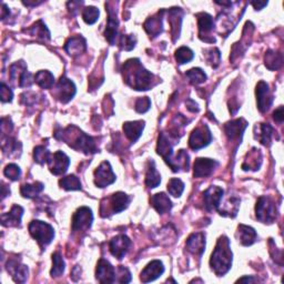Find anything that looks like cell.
Instances as JSON below:
<instances>
[{"instance_id": "obj_4", "label": "cell", "mask_w": 284, "mask_h": 284, "mask_svg": "<svg viewBox=\"0 0 284 284\" xmlns=\"http://www.w3.org/2000/svg\"><path fill=\"white\" fill-rule=\"evenodd\" d=\"M29 232L43 248L51 243L55 236L53 228L43 221H32L29 225Z\"/></svg>"}, {"instance_id": "obj_32", "label": "cell", "mask_w": 284, "mask_h": 284, "mask_svg": "<svg viewBox=\"0 0 284 284\" xmlns=\"http://www.w3.org/2000/svg\"><path fill=\"white\" fill-rule=\"evenodd\" d=\"M160 182H161V175L158 172L157 169H155L154 162L152 160L149 161L147 175H146V185H147V187L154 189L160 185Z\"/></svg>"}, {"instance_id": "obj_30", "label": "cell", "mask_w": 284, "mask_h": 284, "mask_svg": "<svg viewBox=\"0 0 284 284\" xmlns=\"http://www.w3.org/2000/svg\"><path fill=\"white\" fill-rule=\"evenodd\" d=\"M261 164H262V154H261L260 150L253 148L252 151H250L248 153L245 164L242 165V169L243 170L256 171V170H259V168L261 167Z\"/></svg>"}, {"instance_id": "obj_34", "label": "cell", "mask_w": 284, "mask_h": 284, "mask_svg": "<svg viewBox=\"0 0 284 284\" xmlns=\"http://www.w3.org/2000/svg\"><path fill=\"white\" fill-rule=\"evenodd\" d=\"M35 81L44 89H50L53 84H55V77H53V74L50 71L42 70L36 73Z\"/></svg>"}, {"instance_id": "obj_19", "label": "cell", "mask_w": 284, "mask_h": 284, "mask_svg": "<svg viewBox=\"0 0 284 284\" xmlns=\"http://www.w3.org/2000/svg\"><path fill=\"white\" fill-rule=\"evenodd\" d=\"M248 124L243 119L233 120L225 126V131L230 141H241L242 134L245 132Z\"/></svg>"}, {"instance_id": "obj_17", "label": "cell", "mask_w": 284, "mask_h": 284, "mask_svg": "<svg viewBox=\"0 0 284 284\" xmlns=\"http://www.w3.org/2000/svg\"><path fill=\"white\" fill-rule=\"evenodd\" d=\"M165 272V267L162 265V262L159 260H154L149 263V265L144 269V271L141 272L140 279L142 282L148 283L157 280L159 276H161Z\"/></svg>"}, {"instance_id": "obj_47", "label": "cell", "mask_w": 284, "mask_h": 284, "mask_svg": "<svg viewBox=\"0 0 284 284\" xmlns=\"http://www.w3.org/2000/svg\"><path fill=\"white\" fill-rule=\"evenodd\" d=\"M151 107V101L148 97H144V98H139L136 101V106H134V109H136L137 112L139 113H145L147 112L149 109H150Z\"/></svg>"}, {"instance_id": "obj_49", "label": "cell", "mask_w": 284, "mask_h": 284, "mask_svg": "<svg viewBox=\"0 0 284 284\" xmlns=\"http://www.w3.org/2000/svg\"><path fill=\"white\" fill-rule=\"evenodd\" d=\"M118 271L120 272V280L119 282L121 283H128V282H130L131 281V274L129 272V270H128L127 268L125 267H120L118 269Z\"/></svg>"}, {"instance_id": "obj_39", "label": "cell", "mask_w": 284, "mask_h": 284, "mask_svg": "<svg viewBox=\"0 0 284 284\" xmlns=\"http://www.w3.org/2000/svg\"><path fill=\"white\" fill-rule=\"evenodd\" d=\"M28 32H30L32 36H37L39 38L43 39H49L50 38V32L47 28L46 25H44V23L42 20H39L35 25H33L31 28L28 30Z\"/></svg>"}, {"instance_id": "obj_10", "label": "cell", "mask_w": 284, "mask_h": 284, "mask_svg": "<svg viewBox=\"0 0 284 284\" xmlns=\"http://www.w3.org/2000/svg\"><path fill=\"white\" fill-rule=\"evenodd\" d=\"M48 165L51 173H53L55 175L64 174L67 170H68L70 165V159L68 158V155L64 153L63 151H57L50 157Z\"/></svg>"}, {"instance_id": "obj_28", "label": "cell", "mask_w": 284, "mask_h": 284, "mask_svg": "<svg viewBox=\"0 0 284 284\" xmlns=\"http://www.w3.org/2000/svg\"><path fill=\"white\" fill-rule=\"evenodd\" d=\"M86 48H87L86 40L85 38L80 36L71 37L65 45V50L71 56L80 55V53H83L86 50Z\"/></svg>"}, {"instance_id": "obj_24", "label": "cell", "mask_w": 284, "mask_h": 284, "mask_svg": "<svg viewBox=\"0 0 284 284\" xmlns=\"http://www.w3.org/2000/svg\"><path fill=\"white\" fill-rule=\"evenodd\" d=\"M152 207L157 210L160 214H165L168 213L169 211L171 210L172 208V202L171 200L169 199L168 195L164 192L161 193H157L151 197L150 199Z\"/></svg>"}, {"instance_id": "obj_35", "label": "cell", "mask_w": 284, "mask_h": 284, "mask_svg": "<svg viewBox=\"0 0 284 284\" xmlns=\"http://www.w3.org/2000/svg\"><path fill=\"white\" fill-rule=\"evenodd\" d=\"M44 188L45 186L42 182H35L33 185H24L20 188V193H22V195L25 198H36L37 195L44 190Z\"/></svg>"}, {"instance_id": "obj_23", "label": "cell", "mask_w": 284, "mask_h": 284, "mask_svg": "<svg viewBox=\"0 0 284 284\" xmlns=\"http://www.w3.org/2000/svg\"><path fill=\"white\" fill-rule=\"evenodd\" d=\"M24 214V209L15 205L12 208L10 212L4 213L2 215V222L3 226L5 227H18L22 222V216Z\"/></svg>"}, {"instance_id": "obj_31", "label": "cell", "mask_w": 284, "mask_h": 284, "mask_svg": "<svg viewBox=\"0 0 284 284\" xmlns=\"http://www.w3.org/2000/svg\"><path fill=\"white\" fill-rule=\"evenodd\" d=\"M181 22H182V11L180 10V8H172L171 10H169V23L171 25V32L174 37V40L175 38L179 37Z\"/></svg>"}, {"instance_id": "obj_50", "label": "cell", "mask_w": 284, "mask_h": 284, "mask_svg": "<svg viewBox=\"0 0 284 284\" xmlns=\"http://www.w3.org/2000/svg\"><path fill=\"white\" fill-rule=\"evenodd\" d=\"M273 119L276 121V123L282 124L283 123V107H279L278 109H276L273 112Z\"/></svg>"}, {"instance_id": "obj_52", "label": "cell", "mask_w": 284, "mask_h": 284, "mask_svg": "<svg viewBox=\"0 0 284 284\" xmlns=\"http://www.w3.org/2000/svg\"><path fill=\"white\" fill-rule=\"evenodd\" d=\"M253 5V7L255 8V10H261L262 8H265V7L268 5V2H253L251 3Z\"/></svg>"}, {"instance_id": "obj_43", "label": "cell", "mask_w": 284, "mask_h": 284, "mask_svg": "<svg viewBox=\"0 0 284 284\" xmlns=\"http://www.w3.org/2000/svg\"><path fill=\"white\" fill-rule=\"evenodd\" d=\"M83 18L88 25H93L99 19V10L96 7H87L83 11Z\"/></svg>"}, {"instance_id": "obj_51", "label": "cell", "mask_w": 284, "mask_h": 284, "mask_svg": "<svg viewBox=\"0 0 284 284\" xmlns=\"http://www.w3.org/2000/svg\"><path fill=\"white\" fill-rule=\"evenodd\" d=\"M186 104H187V108H188V109L190 110V111H192V112H198V111H199V107H198V105L195 104L192 99H189Z\"/></svg>"}, {"instance_id": "obj_42", "label": "cell", "mask_w": 284, "mask_h": 284, "mask_svg": "<svg viewBox=\"0 0 284 284\" xmlns=\"http://www.w3.org/2000/svg\"><path fill=\"white\" fill-rule=\"evenodd\" d=\"M187 77L190 80V83L195 86L204 84L207 80V74L200 68H193L191 70H189L187 72Z\"/></svg>"}, {"instance_id": "obj_48", "label": "cell", "mask_w": 284, "mask_h": 284, "mask_svg": "<svg viewBox=\"0 0 284 284\" xmlns=\"http://www.w3.org/2000/svg\"><path fill=\"white\" fill-rule=\"evenodd\" d=\"M13 93L9 87H7L6 84H2V101L3 103H10L12 100Z\"/></svg>"}, {"instance_id": "obj_5", "label": "cell", "mask_w": 284, "mask_h": 284, "mask_svg": "<svg viewBox=\"0 0 284 284\" xmlns=\"http://www.w3.org/2000/svg\"><path fill=\"white\" fill-rule=\"evenodd\" d=\"M256 219L263 223H273L276 220L278 210L274 202L267 197H261L255 206Z\"/></svg>"}, {"instance_id": "obj_1", "label": "cell", "mask_w": 284, "mask_h": 284, "mask_svg": "<svg viewBox=\"0 0 284 284\" xmlns=\"http://www.w3.org/2000/svg\"><path fill=\"white\" fill-rule=\"evenodd\" d=\"M125 81L136 90H149L153 87L154 76L146 70L138 59H130L124 66Z\"/></svg>"}, {"instance_id": "obj_26", "label": "cell", "mask_w": 284, "mask_h": 284, "mask_svg": "<svg viewBox=\"0 0 284 284\" xmlns=\"http://www.w3.org/2000/svg\"><path fill=\"white\" fill-rule=\"evenodd\" d=\"M255 139L259 140L262 145L270 146L271 145L273 129L268 124H259L254 127Z\"/></svg>"}, {"instance_id": "obj_7", "label": "cell", "mask_w": 284, "mask_h": 284, "mask_svg": "<svg viewBox=\"0 0 284 284\" xmlns=\"http://www.w3.org/2000/svg\"><path fill=\"white\" fill-rule=\"evenodd\" d=\"M93 220L92 211L89 208L81 207L78 209L77 212L73 214L72 218V231H86V230L91 227V223Z\"/></svg>"}, {"instance_id": "obj_29", "label": "cell", "mask_w": 284, "mask_h": 284, "mask_svg": "<svg viewBox=\"0 0 284 284\" xmlns=\"http://www.w3.org/2000/svg\"><path fill=\"white\" fill-rule=\"evenodd\" d=\"M162 13H164V11L149 18L145 23V29L150 35V37L159 36L162 32V29H164V27H162Z\"/></svg>"}, {"instance_id": "obj_27", "label": "cell", "mask_w": 284, "mask_h": 284, "mask_svg": "<svg viewBox=\"0 0 284 284\" xmlns=\"http://www.w3.org/2000/svg\"><path fill=\"white\" fill-rule=\"evenodd\" d=\"M238 236L239 241L242 246L249 247L252 246L253 243L258 239V234H256L255 230L251 227H248L245 225H240L238 228Z\"/></svg>"}, {"instance_id": "obj_14", "label": "cell", "mask_w": 284, "mask_h": 284, "mask_svg": "<svg viewBox=\"0 0 284 284\" xmlns=\"http://www.w3.org/2000/svg\"><path fill=\"white\" fill-rule=\"evenodd\" d=\"M109 201V207L107 208V210L105 212L101 213L103 216H106L107 212H112V213H119L121 211H124L125 209L128 208L130 204V198L124 192H117L112 194Z\"/></svg>"}, {"instance_id": "obj_37", "label": "cell", "mask_w": 284, "mask_h": 284, "mask_svg": "<svg viewBox=\"0 0 284 284\" xmlns=\"http://www.w3.org/2000/svg\"><path fill=\"white\" fill-rule=\"evenodd\" d=\"M59 185L65 190H81V182L80 180L76 177V175L70 174L68 177L63 178L62 180L59 181Z\"/></svg>"}, {"instance_id": "obj_2", "label": "cell", "mask_w": 284, "mask_h": 284, "mask_svg": "<svg viewBox=\"0 0 284 284\" xmlns=\"http://www.w3.org/2000/svg\"><path fill=\"white\" fill-rule=\"evenodd\" d=\"M210 266L216 275H225L232 266V251L227 236H221L211 255Z\"/></svg>"}, {"instance_id": "obj_41", "label": "cell", "mask_w": 284, "mask_h": 284, "mask_svg": "<svg viewBox=\"0 0 284 284\" xmlns=\"http://www.w3.org/2000/svg\"><path fill=\"white\" fill-rule=\"evenodd\" d=\"M168 191L173 197L178 198L185 191V184L180 179L173 178L168 184Z\"/></svg>"}, {"instance_id": "obj_6", "label": "cell", "mask_w": 284, "mask_h": 284, "mask_svg": "<svg viewBox=\"0 0 284 284\" xmlns=\"http://www.w3.org/2000/svg\"><path fill=\"white\" fill-rule=\"evenodd\" d=\"M212 136L209 128L205 125H202L195 128L192 131L190 139H189V146H190L192 150H199V149L207 147L210 144Z\"/></svg>"}, {"instance_id": "obj_36", "label": "cell", "mask_w": 284, "mask_h": 284, "mask_svg": "<svg viewBox=\"0 0 284 284\" xmlns=\"http://www.w3.org/2000/svg\"><path fill=\"white\" fill-rule=\"evenodd\" d=\"M52 262L53 266L51 269V276L52 278H58V276H62L65 271V261L63 259V255L59 252H56L52 254Z\"/></svg>"}, {"instance_id": "obj_9", "label": "cell", "mask_w": 284, "mask_h": 284, "mask_svg": "<svg viewBox=\"0 0 284 284\" xmlns=\"http://www.w3.org/2000/svg\"><path fill=\"white\" fill-rule=\"evenodd\" d=\"M255 93H256V103H258L259 110L262 113L267 112L273 103V96L269 89V85L265 83V81H260L258 86H256Z\"/></svg>"}, {"instance_id": "obj_45", "label": "cell", "mask_w": 284, "mask_h": 284, "mask_svg": "<svg viewBox=\"0 0 284 284\" xmlns=\"http://www.w3.org/2000/svg\"><path fill=\"white\" fill-rule=\"evenodd\" d=\"M5 175L8 179H10L11 181H17L20 179V175H22V170H20V168L17 165H8L6 167L5 171H4Z\"/></svg>"}, {"instance_id": "obj_18", "label": "cell", "mask_w": 284, "mask_h": 284, "mask_svg": "<svg viewBox=\"0 0 284 284\" xmlns=\"http://www.w3.org/2000/svg\"><path fill=\"white\" fill-rule=\"evenodd\" d=\"M107 10H108V15H109V18H108V25L106 28V32L105 36L106 39L109 42L111 45H114L116 43V38L118 36V26H119V22L117 19V11L112 10L113 8H110L109 4L106 5Z\"/></svg>"}, {"instance_id": "obj_13", "label": "cell", "mask_w": 284, "mask_h": 284, "mask_svg": "<svg viewBox=\"0 0 284 284\" xmlns=\"http://www.w3.org/2000/svg\"><path fill=\"white\" fill-rule=\"evenodd\" d=\"M222 198H223V190L220 187L212 186L210 188H208L204 193L205 206L207 210L208 211L218 210Z\"/></svg>"}, {"instance_id": "obj_16", "label": "cell", "mask_w": 284, "mask_h": 284, "mask_svg": "<svg viewBox=\"0 0 284 284\" xmlns=\"http://www.w3.org/2000/svg\"><path fill=\"white\" fill-rule=\"evenodd\" d=\"M218 162L212 159L199 158L194 162V178H206L210 175L214 169L218 167Z\"/></svg>"}, {"instance_id": "obj_21", "label": "cell", "mask_w": 284, "mask_h": 284, "mask_svg": "<svg viewBox=\"0 0 284 284\" xmlns=\"http://www.w3.org/2000/svg\"><path fill=\"white\" fill-rule=\"evenodd\" d=\"M145 129V121H129L124 125V131L126 137L130 140V142H136L142 134Z\"/></svg>"}, {"instance_id": "obj_25", "label": "cell", "mask_w": 284, "mask_h": 284, "mask_svg": "<svg viewBox=\"0 0 284 284\" xmlns=\"http://www.w3.org/2000/svg\"><path fill=\"white\" fill-rule=\"evenodd\" d=\"M198 17V26H199V31H200V38L204 40V42H207V37L209 32H211L213 30L214 23H213V18L209 15V13L206 12H201Z\"/></svg>"}, {"instance_id": "obj_20", "label": "cell", "mask_w": 284, "mask_h": 284, "mask_svg": "<svg viewBox=\"0 0 284 284\" xmlns=\"http://www.w3.org/2000/svg\"><path fill=\"white\" fill-rule=\"evenodd\" d=\"M186 247L188 249V251H190L193 254L197 255H202V253L205 252L206 249V236L204 233H193L190 236H189Z\"/></svg>"}, {"instance_id": "obj_40", "label": "cell", "mask_w": 284, "mask_h": 284, "mask_svg": "<svg viewBox=\"0 0 284 284\" xmlns=\"http://www.w3.org/2000/svg\"><path fill=\"white\" fill-rule=\"evenodd\" d=\"M51 157L50 152L48 151V149L45 148L44 146H39L35 148V151H33V159L39 165H45L48 164V161Z\"/></svg>"}, {"instance_id": "obj_3", "label": "cell", "mask_w": 284, "mask_h": 284, "mask_svg": "<svg viewBox=\"0 0 284 284\" xmlns=\"http://www.w3.org/2000/svg\"><path fill=\"white\" fill-rule=\"evenodd\" d=\"M57 139L66 141L74 150L83 151L87 154L97 152V147L94 140L79 130L77 127H68L67 129L62 131L60 137H58Z\"/></svg>"}, {"instance_id": "obj_53", "label": "cell", "mask_w": 284, "mask_h": 284, "mask_svg": "<svg viewBox=\"0 0 284 284\" xmlns=\"http://www.w3.org/2000/svg\"><path fill=\"white\" fill-rule=\"evenodd\" d=\"M254 282L255 280L253 279V278H248V276H247V278H241V279H239L238 280V282Z\"/></svg>"}, {"instance_id": "obj_46", "label": "cell", "mask_w": 284, "mask_h": 284, "mask_svg": "<svg viewBox=\"0 0 284 284\" xmlns=\"http://www.w3.org/2000/svg\"><path fill=\"white\" fill-rule=\"evenodd\" d=\"M206 52H207L208 63L211 64L212 67H214V68H216V67L219 66L220 60H221L220 51L216 48H213V49H210V50H207Z\"/></svg>"}, {"instance_id": "obj_15", "label": "cell", "mask_w": 284, "mask_h": 284, "mask_svg": "<svg viewBox=\"0 0 284 284\" xmlns=\"http://www.w3.org/2000/svg\"><path fill=\"white\" fill-rule=\"evenodd\" d=\"M97 280L100 283H113L116 282V270L105 259H100L96 271Z\"/></svg>"}, {"instance_id": "obj_44", "label": "cell", "mask_w": 284, "mask_h": 284, "mask_svg": "<svg viewBox=\"0 0 284 284\" xmlns=\"http://www.w3.org/2000/svg\"><path fill=\"white\" fill-rule=\"evenodd\" d=\"M136 43H137V39L136 37H134L133 35H129V36H121L120 37V48L123 50H127V51H130L134 48V46H136Z\"/></svg>"}, {"instance_id": "obj_38", "label": "cell", "mask_w": 284, "mask_h": 284, "mask_svg": "<svg viewBox=\"0 0 284 284\" xmlns=\"http://www.w3.org/2000/svg\"><path fill=\"white\" fill-rule=\"evenodd\" d=\"M193 57V51L190 48H188V47H181V48L175 51V60H177L178 64L180 65L190 63Z\"/></svg>"}, {"instance_id": "obj_8", "label": "cell", "mask_w": 284, "mask_h": 284, "mask_svg": "<svg viewBox=\"0 0 284 284\" xmlns=\"http://www.w3.org/2000/svg\"><path fill=\"white\" fill-rule=\"evenodd\" d=\"M116 181V174L113 173L112 168L108 161L101 164L94 171V184L99 188H106Z\"/></svg>"}, {"instance_id": "obj_12", "label": "cell", "mask_w": 284, "mask_h": 284, "mask_svg": "<svg viewBox=\"0 0 284 284\" xmlns=\"http://www.w3.org/2000/svg\"><path fill=\"white\" fill-rule=\"evenodd\" d=\"M55 94L63 104L69 103L74 94H76V86H74L71 80L67 79L66 77H62L58 83Z\"/></svg>"}, {"instance_id": "obj_33", "label": "cell", "mask_w": 284, "mask_h": 284, "mask_svg": "<svg viewBox=\"0 0 284 284\" xmlns=\"http://www.w3.org/2000/svg\"><path fill=\"white\" fill-rule=\"evenodd\" d=\"M265 60H266V66L270 70H276L281 68V66L283 64V56L282 53L269 50L266 53Z\"/></svg>"}, {"instance_id": "obj_11", "label": "cell", "mask_w": 284, "mask_h": 284, "mask_svg": "<svg viewBox=\"0 0 284 284\" xmlns=\"http://www.w3.org/2000/svg\"><path fill=\"white\" fill-rule=\"evenodd\" d=\"M130 246H131L130 239L128 238L127 235H124V234L117 235L116 238H113L109 243L111 254L113 256H116V258L119 260L125 258L127 252L129 251Z\"/></svg>"}, {"instance_id": "obj_22", "label": "cell", "mask_w": 284, "mask_h": 284, "mask_svg": "<svg viewBox=\"0 0 284 284\" xmlns=\"http://www.w3.org/2000/svg\"><path fill=\"white\" fill-rule=\"evenodd\" d=\"M8 272L12 275L13 280L17 283H24L28 278V268L23 265H19L16 260H10L7 265Z\"/></svg>"}]
</instances>
